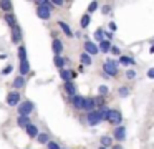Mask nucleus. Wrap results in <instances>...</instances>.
<instances>
[{"instance_id": "1", "label": "nucleus", "mask_w": 154, "mask_h": 149, "mask_svg": "<svg viewBox=\"0 0 154 149\" xmlns=\"http://www.w3.org/2000/svg\"><path fill=\"white\" fill-rule=\"evenodd\" d=\"M35 7H37V17L40 20H50L51 18V3L50 0H37L35 2Z\"/></svg>"}, {"instance_id": "2", "label": "nucleus", "mask_w": 154, "mask_h": 149, "mask_svg": "<svg viewBox=\"0 0 154 149\" xmlns=\"http://www.w3.org/2000/svg\"><path fill=\"white\" fill-rule=\"evenodd\" d=\"M103 75L104 76H111V78H116L118 76V61H114V60H108V61H104Z\"/></svg>"}, {"instance_id": "3", "label": "nucleus", "mask_w": 154, "mask_h": 149, "mask_svg": "<svg viewBox=\"0 0 154 149\" xmlns=\"http://www.w3.org/2000/svg\"><path fill=\"white\" fill-rule=\"evenodd\" d=\"M17 109H18V116H30L32 113L35 111V103L22 101V103H18Z\"/></svg>"}, {"instance_id": "4", "label": "nucleus", "mask_w": 154, "mask_h": 149, "mask_svg": "<svg viewBox=\"0 0 154 149\" xmlns=\"http://www.w3.org/2000/svg\"><path fill=\"white\" fill-rule=\"evenodd\" d=\"M108 123H111V124L116 128V126H121L123 124V114H121L118 109H109V113H108Z\"/></svg>"}, {"instance_id": "5", "label": "nucleus", "mask_w": 154, "mask_h": 149, "mask_svg": "<svg viewBox=\"0 0 154 149\" xmlns=\"http://www.w3.org/2000/svg\"><path fill=\"white\" fill-rule=\"evenodd\" d=\"M126 136H128V129L124 128L123 124H121V126H116V128H114V131H113V136H111V138H113V141L123 142L124 139H126Z\"/></svg>"}, {"instance_id": "6", "label": "nucleus", "mask_w": 154, "mask_h": 149, "mask_svg": "<svg viewBox=\"0 0 154 149\" xmlns=\"http://www.w3.org/2000/svg\"><path fill=\"white\" fill-rule=\"evenodd\" d=\"M83 46H85V53L86 55H90L91 58H93L94 55H98V45L93 42V40H85V43H83Z\"/></svg>"}, {"instance_id": "7", "label": "nucleus", "mask_w": 154, "mask_h": 149, "mask_svg": "<svg viewBox=\"0 0 154 149\" xmlns=\"http://www.w3.org/2000/svg\"><path fill=\"white\" fill-rule=\"evenodd\" d=\"M60 78L63 83H70V81H75V78H76V71L75 70H60Z\"/></svg>"}, {"instance_id": "8", "label": "nucleus", "mask_w": 154, "mask_h": 149, "mask_svg": "<svg viewBox=\"0 0 154 149\" xmlns=\"http://www.w3.org/2000/svg\"><path fill=\"white\" fill-rule=\"evenodd\" d=\"M10 32H12V43L20 45V42H22V28H20V25L15 23L14 26H10Z\"/></svg>"}, {"instance_id": "9", "label": "nucleus", "mask_w": 154, "mask_h": 149, "mask_svg": "<svg viewBox=\"0 0 154 149\" xmlns=\"http://www.w3.org/2000/svg\"><path fill=\"white\" fill-rule=\"evenodd\" d=\"M5 101H7L8 106H18V103H20V93L18 91H8Z\"/></svg>"}, {"instance_id": "10", "label": "nucleus", "mask_w": 154, "mask_h": 149, "mask_svg": "<svg viewBox=\"0 0 154 149\" xmlns=\"http://www.w3.org/2000/svg\"><path fill=\"white\" fill-rule=\"evenodd\" d=\"M70 101H71V106H73L75 109H78V111H81L83 109V103H85V96H81V95H73V96H70Z\"/></svg>"}, {"instance_id": "11", "label": "nucleus", "mask_w": 154, "mask_h": 149, "mask_svg": "<svg viewBox=\"0 0 154 149\" xmlns=\"http://www.w3.org/2000/svg\"><path fill=\"white\" fill-rule=\"evenodd\" d=\"M51 50H53L55 56H61V53H63V50H65L63 42H61L60 38H53V42H51Z\"/></svg>"}, {"instance_id": "12", "label": "nucleus", "mask_w": 154, "mask_h": 149, "mask_svg": "<svg viewBox=\"0 0 154 149\" xmlns=\"http://www.w3.org/2000/svg\"><path fill=\"white\" fill-rule=\"evenodd\" d=\"M94 109H96V101H94V98H85L83 111L90 113V111H94Z\"/></svg>"}, {"instance_id": "13", "label": "nucleus", "mask_w": 154, "mask_h": 149, "mask_svg": "<svg viewBox=\"0 0 154 149\" xmlns=\"http://www.w3.org/2000/svg\"><path fill=\"white\" fill-rule=\"evenodd\" d=\"M119 65L126 66V68H131V66H133V65H136V63H134V60L131 58V56L121 55V56H119V60H118V66H119Z\"/></svg>"}, {"instance_id": "14", "label": "nucleus", "mask_w": 154, "mask_h": 149, "mask_svg": "<svg viewBox=\"0 0 154 149\" xmlns=\"http://www.w3.org/2000/svg\"><path fill=\"white\" fill-rule=\"evenodd\" d=\"M25 132H27L28 138L35 139V138L38 136V132H40V131H38V126H37V124H32V123H30V124H28L27 128H25Z\"/></svg>"}, {"instance_id": "15", "label": "nucleus", "mask_w": 154, "mask_h": 149, "mask_svg": "<svg viewBox=\"0 0 154 149\" xmlns=\"http://www.w3.org/2000/svg\"><path fill=\"white\" fill-rule=\"evenodd\" d=\"M18 71H20V76H27V75H30V63H28V60H23V61H20Z\"/></svg>"}, {"instance_id": "16", "label": "nucleus", "mask_w": 154, "mask_h": 149, "mask_svg": "<svg viewBox=\"0 0 154 149\" xmlns=\"http://www.w3.org/2000/svg\"><path fill=\"white\" fill-rule=\"evenodd\" d=\"M63 91L66 93V95H70V96L76 95V85H75V81H70V83H63Z\"/></svg>"}, {"instance_id": "17", "label": "nucleus", "mask_w": 154, "mask_h": 149, "mask_svg": "<svg viewBox=\"0 0 154 149\" xmlns=\"http://www.w3.org/2000/svg\"><path fill=\"white\" fill-rule=\"evenodd\" d=\"M57 25H58V26H60V30H61V32H63V33H65V35H66V36H68V38H71V36H73V32H71V28H70V25H68V23H66V22H61V20H60V22H58V23H57Z\"/></svg>"}, {"instance_id": "18", "label": "nucleus", "mask_w": 154, "mask_h": 149, "mask_svg": "<svg viewBox=\"0 0 154 149\" xmlns=\"http://www.w3.org/2000/svg\"><path fill=\"white\" fill-rule=\"evenodd\" d=\"M113 144H114V141H113V138H111V136H101V139H100V146H101V147L109 149Z\"/></svg>"}, {"instance_id": "19", "label": "nucleus", "mask_w": 154, "mask_h": 149, "mask_svg": "<svg viewBox=\"0 0 154 149\" xmlns=\"http://www.w3.org/2000/svg\"><path fill=\"white\" fill-rule=\"evenodd\" d=\"M80 61H81V66H83V68H85V66H91V65H93V58H91L90 55H86L85 51L80 55Z\"/></svg>"}, {"instance_id": "20", "label": "nucleus", "mask_w": 154, "mask_h": 149, "mask_svg": "<svg viewBox=\"0 0 154 149\" xmlns=\"http://www.w3.org/2000/svg\"><path fill=\"white\" fill-rule=\"evenodd\" d=\"M90 23H91V15H88V13H83V15H81V20H80L81 30H86L88 26H90Z\"/></svg>"}, {"instance_id": "21", "label": "nucleus", "mask_w": 154, "mask_h": 149, "mask_svg": "<svg viewBox=\"0 0 154 149\" xmlns=\"http://www.w3.org/2000/svg\"><path fill=\"white\" fill-rule=\"evenodd\" d=\"M109 48H111V42H108V40H103V42L98 43V51L101 53H109Z\"/></svg>"}, {"instance_id": "22", "label": "nucleus", "mask_w": 154, "mask_h": 149, "mask_svg": "<svg viewBox=\"0 0 154 149\" xmlns=\"http://www.w3.org/2000/svg\"><path fill=\"white\" fill-rule=\"evenodd\" d=\"M30 124V116H18L17 118V126L18 128H27V126Z\"/></svg>"}, {"instance_id": "23", "label": "nucleus", "mask_w": 154, "mask_h": 149, "mask_svg": "<svg viewBox=\"0 0 154 149\" xmlns=\"http://www.w3.org/2000/svg\"><path fill=\"white\" fill-rule=\"evenodd\" d=\"M12 86H14L15 89H20V88H23L25 86V78L23 76H17V78L12 81Z\"/></svg>"}, {"instance_id": "24", "label": "nucleus", "mask_w": 154, "mask_h": 149, "mask_svg": "<svg viewBox=\"0 0 154 149\" xmlns=\"http://www.w3.org/2000/svg\"><path fill=\"white\" fill-rule=\"evenodd\" d=\"M65 63H66V60H65L63 56H55V58H53V65L57 66L58 70H63L65 68Z\"/></svg>"}, {"instance_id": "25", "label": "nucleus", "mask_w": 154, "mask_h": 149, "mask_svg": "<svg viewBox=\"0 0 154 149\" xmlns=\"http://www.w3.org/2000/svg\"><path fill=\"white\" fill-rule=\"evenodd\" d=\"M17 56H18V60H20V61H23V60H27V48H25L23 45H18Z\"/></svg>"}, {"instance_id": "26", "label": "nucleus", "mask_w": 154, "mask_h": 149, "mask_svg": "<svg viewBox=\"0 0 154 149\" xmlns=\"http://www.w3.org/2000/svg\"><path fill=\"white\" fill-rule=\"evenodd\" d=\"M0 8L4 10L5 13H12V10H14V3L12 2H0Z\"/></svg>"}, {"instance_id": "27", "label": "nucleus", "mask_w": 154, "mask_h": 149, "mask_svg": "<svg viewBox=\"0 0 154 149\" xmlns=\"http://www.w3.org/2000/svg\"><path fill=\"white\" fill-rule=\"evenodd\" d=\"M37 141L40 142V144H45V146H47V142L50 141V138H48V132H38Z\"/></svg>"}, {"instance_id": "28", "label": "nucleus", "mask_w": 154, "mask_h": 149, "mask_svg": "<svg viewBox=\"0 0 154 149\" xmlns=\"http://www.w3.org/2000/svg\"><path fill=\"white\" fill-rule=\"evenodd\" d=\"M94 40H96L98 43L104 40V30L101 28V26H100V28H96V32H94Z\"/></svg>"}, {"instance_id": "29", "label": "nucleus", "mask_w": 154, "mask_h": 149, "mask_svg": "<svg viewBox=\"0 0 154 149\" xmlns=\"http://www.w3.org/2000/svg\"><path fill=\"white\" fill-rule=\"evenodd\" d=\"M5 22L8 23V26H14L17 23V18H15L14 13H5Z\"/></svg>"}, {"instance_id": "30", "label": "nucleus", "mask_w": 154, "mask_h": 149, "mask_svg": "<svg viewBox=\"0 0 154 149\" xmlns=\"http://www.w3.org/2000/svg\"><path fill=\"white\" fill-rule=\"evenodd\" d=\"M98 7H100V3H98V2H91L90 5H88V10H86V13H88V15H91L93 12H96V10H98Z\"/></svg>"}, {"instance_id": "31", "label": "nucleus", "mask_w": 154, "mask_h": 149, "mask_svg": "<svg viewBox=\"0 0 154 149\" xmlns=\"http://www.w3.org/2000/svg\"><path fill=\"white\" fill-rule=\"evenodd\" d=\"M118 95H119V98H126V96L129 95V88H128V86H121V88L118 89Z\"/></svg>"}, {"instance_id": "32", "label": "nucleus", "mask_w": 154, "mask_h": 149, "mask_svg": "<svg viewBox=\"0 0 154 149\" xmlns=\"http://www.w3.org/2000/svg\"><path fill=\"white\" fill-rule=\"evenodd\" d=\"M98 93H100V96H106L108 93H109V89H108L106 85H101L100 88H98Z\"/></svg>"}, {"instance_id": "33", "label": "nucleus", "mask_w": 154, "mask_h": 149, "mask_svg": "<svg viewBox=\"0 0 154 149\" xmlns=\"http://www.w3.org/2000/svg\"><path fill=\"white\" fill-rule=\"evenodd\" d=\"M109 53H111V55H114V56H121V50L118 48L116 45H111V48H109Z\"/></svg>"}, {"instance_id": "34", "label": "nucleus", "mask_w": 154, "mask_h": 149, "mask_svg": "<svg viewBox=\"0 0 154 149\" xmlns=\"http://www.w3.org/2000/svg\"><path fill=\"white\" fill-rule=\"evenodd\" d=\"M47 147H48V149H61V146L58 144L57 141H48V142H47Z\"/></svg>"}, {"instance_id": "35", "label": "nucleus", "mask_w": 154, "mask_h": 149, "mask_svg": "<svg viewBox=\"0 0 154 149\" xmlns=\"http://www.w3.org/2000/svg\"><path fill=\"white\" fill-rule=\"evenodd\" d=\"M126 78L128 79H134V78H136V71H134L133 68H128L126 70Z\"/></svg>"}, {"instance_id": "36", "label": "nucleus", "mask_w": 154, "mask_h": 149, "mask_svg": "<svg viewBox=\"0 0 154 149\" xmlns=\"http://www.w3.org/2000/svg\"><path fill=\"white\" fill-rule=\"evenodd\" d=\"M12 71H14V66H12V65H7L4 70H2V75H4V76H7V75H10Z\"/></svg>"}, {"instance_id": "37", "label": "nucleus", "mask_w": 154, "mask_h": 149, "mask_svg": "<svg viewBox=\"0 0 154 149\" xmlns=\"http://www.w3.org/2000/svg\"><path fill=\"white\" fill-rule=\"evenodd\" d=\"M50 3H51V7H63L65 5L63 0H61V2L60 0H50Z\"/></svg>"}, {"instance_id": "38", "label": "nucleus", "mask_w": 154, "mask_h": 149, "mask_svg": "<svg viewBox=\"0 0 154 149\" xmlns=\"http://www.w3.org/2000/svg\"><path fill=\"white\" fill-rule=\"evenodd\" d=\"M101 13H103V15H108V13H111V5H104L103 8H101Z\"/></svg>"}, {"instance_id": "39", "label": "nucleus", "mask_w": 154, "mask_h": 149, "mask_svg": "<svg viewBox=\"0 0 154 149\" xmlns=\"http://www.w3.org/2000/svg\"><path fill=\"white\" fill-rule=\"evenodd\" d=\"M116 30H118V25H116V22H111V23H109V32L113 33V32H116Z\"/></svg>"}, {"instance_id": "40", "label": "nucleus", "mask_w": 154, "mask_h": 149, "mask_svg": "<svg viewBox=\"0 0 154 149\" xmlns=\"http://www.w3.org/2000/svg\"><path fill=\"white\" fill-rule=\"evenodd\" d=\"M111 38H113V33H111V32H106V30H104V40H108V42H109Z\"/></svg>"}, {"instance_id": "41", "label": "nucleus", "mask_w": 154, "mask_h": 149, "mask_svg": "<svg viewBox=\"0 0 154 149\" xmlns=\"http://www.w3.org/2000/svg\"><path fill=\"white\" fill-rule=\"evenodd\" d=\"M147 78H149V79L154 78V68H149V70H147Z\"/></svg>"}, {"instance_id": "42", "label": "nucleus", "mask_w": 154, "mask_h": 149, "mask_svg": "<svg viewBox=\"0 0 154 149\" xmlns=\"http://www.w3.org/2000/svg\"><path fill=\"white\" fill-rule=\"evenodd\" d=\"M111 147H113V149H123V147H121L119 144H113V146H111Z\"/></svg>"}, {"instance_id": "43", "label": "nucleus", "mask_w": 154, "mask_h": 149, "mask_svg": "<svg viewBox=\"0 0 154 149\" xmlns=\"http://www.w3.org/2000/svg\"><path fill=\"white\" fill-rule=\"evenodd\" d=\"M100 149H106V147H101V146H100Z\"/></svg>"}, {"instance_id": "44", "label": "nucleus", "mask_w": 154, "mask_h": 149, "mask_svg": "<svg viewBox=\"0 0 154 149\" xmlns=\"http://www.w3.org/2000/svg\"><path fill=\"white\" fill-rule=\"evenodd\" d=\"M61 149H65V147H61Z\"/></svg>"}]
</instances>
